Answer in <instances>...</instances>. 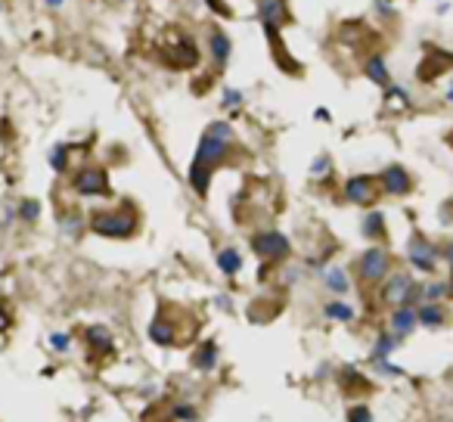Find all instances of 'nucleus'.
<instances>
[{
	"label": "nucleus",
	"mask_w": 453,
	"mask_h": 422,
	"mask_svg": "<svg viewBox=\"0 0 453 422\" xmlns=\"http://www.w3.org/2000/svg\"><path fill=\"white\" fill-rule=\"evenodd\" d=\"M137 224H140V215L124 202L119 208L93 211L87 227L97 236H106V239H131L137 233Z\"/></svg>",
	"instance_id": "f257e3e1"
},
{
	"label": "nucleus",
	"mask_w": 453,
	"mask_h": 422,
	"mask_svg": "<svg viewBox=\"0 0 453 422\" xmlns=\"http://www.w3.org/2000/svg\"><path fill=\"white\" fill-rule=\"evenodd\" d=\"M394 267V258L382 242H373L370 248H363L361 258H357V279L363 286H382L388 279V273Z\"/></svg>",
	"instance_id": "f03ea898"
},
{
	"label": "nucleus",
	"mask_w": 453,
	"mask_h": 422,
	"mask_svg": "<svg viewBox=\"0 0 453 422\" xmlns=\"http://www.w3.org/2000/svg\"><path fill=\"white\" fill-rule=\"evenodd\" d=\"M416 292H419V283L416 277L407 270L401 273H388V279L382 283V304H388V308H416Z\"/></svg>",
	"instance_id": "7ed1b4c3"
},
{
	"label": "nucleus",
	"mask_w": 453,
	"mask_h": 422,
	"mask_svg": "<svg viewBox=\"0 0 453 422\" xmlns=\"http://www.w3.org/2000/svg\"><path fill=\"white\" fill-rule=\"evenodd\" d=\"M407 258H410V264L419 273L432 277V273L438 270V264H441V248L435 246L432 239H425L423 233H413L410 242H407Z\"/></svg>",
	"instance_id": "20e7f679"
},
{
	"label": "nucleus",
	"mask_w": 453,
	"mask_h": 422,
	"mask_svg": "<svg viewBox=\"0 0 453 422\" xmlns=\"http://www.w3.org/2000/svg\"><path fill=\"white\" fill-rule=\"evenodd\" d=\"M230 143H233V140L217 137V134H212V131H205L202 140H199V146H196V155H193V165H205V168L215 171L217 165H224V162H226Z\"/></svg>",
	"instance_id": "39448f33"
},
{
	"label": "nucleus",
	"mask_w": 453,
	"mask_h": 422,
	"mask_svg": "<svg viewBox=\"0 0 453 422\" xmlns=\"http://www.w3.org/2000/svg\"><path fill=\"white\" fill-rule=\"evenodd\" d=\"M379 193H382L379 177H373V174H354L342 186V196H345L351 205H376Z\"/></svg>",
	"instance_id": "423d86ee"
},
{
	"label": "nucleus",
	"mask_w": 453,
	"mask_h": 422,
	"mask_svg": "<svg viewBox=\"0 0 453 422\" xmlns=\"http://www.w3.org/2000/svg\"><path fill=\"white\" fill-rule=\"evenodd\" d=\"M252 252L261 255L264 261H286L289 255H292V246H289V239L283 236L279 230H261L252 236Z\"/></svg>",
	"instance_id": "0eeeda50"
},
{
	"label": "nucleus",
	"mask_w": 453,
	"mask_h": 422,
	"mask_svg": "<svg viewBox=\"0 0 453 422\" xmlns=\"http://www.w3.org/2000/svg\"><path fill=\"white\" fill-rule=\"evenodd\" d=\"M72 190L78 196H106L109 193V174L106 168H97V165H87L81 168L78 174L72 177Z\"/></svg>",
	"instance_id": "6e6552de"
},
{
	"label": "nucleus",
	"mask_w": 453,
	"mask_h": 422,
	"mask_svg": "<svg viewBox=\"0 0 453 422\" xmlns=\"http://www.w3.org/2000/svg\"><path fill=\"white\" fill-rule=\"evenodd\" d=\"M379 186H382V193H388V196H407V193L413 190V177H410L407 168L388 165L379 174Z\"/></svg>",
	"instance_id": "1a4fd4ad"
},
{
	"label": "nucleus",
	"mask_w": 453,
	"mask_h": 422,
	"mask_svg": "<svg viewBox=\"0 0 453 422\" xmlns=\"http://www.w3.org/2000/svg\"><path fill=\"white\" fill-rule=\"evenodd\" d=\"M419 330V317H416V308H392L388 314V332H394L397 339H410L413 332Z\"/></svg>",
	"instance_id": "9d476101"
},
{
	"label": "nucleus",
	"mask_w": 453,
	"mask_h": 422,
	"mask_svg": "<svg viewBox=\"0 0 453 422\" xmlns=\"http://www.w3.org/2000/svg\"><path fill=\"white\" fill-rule=\"evenodd\" d=\"M146 335H150V342L152 345H159V348H174L177 345V330H174V323L162 314H155L150 320V326H146Z\"/></svg>",
	"instance_id": "9b49d317"
},
{
	"label": "nucleus",
	"mask_w": 453,
	"mask_h": 422,
	"mask_svg": "<svg viewBox=\"0 0 453 422\" xmlns=\"http://www.w3.org/2000/svg\"><path fill=\"white\" fill-rule=\"evenodd\" d=\"M416 317H419V326H425V330H444L450 323V311L444 308V301L416 304Z\"/></svg>",
	"instance_id": "f8f14e48"
},
{
	"label": "nucleus",
	"mask_w": 453,
	"mask_h": 422,
	"mask_svg": "<svg viewBox=\"0 0 453 422\" xmlns=\"http://www.w3.org/2000/svg\"><path fill=\"white\" fill-rule=\"evenodd\" d=\"M258 16H261V22L267 25V31H273L289 19L286 0H258Z\"/></svg>",
	"instance_id": "ddd939ff"
},
{
	"label": "nucleus",
	"mask_w": 453,
	"mask_h": 422,
	"mask_svg": "<svg viewBox=\"0 0 453 422\" xmlns=\"http://www.w3.org/2000/svg\"><path fill=\"white\" fill-rule=\"evenodd\" d=\"M84 345H87L93 354H109V351H112V332H109L103 323H90L87 330H84Z\"/></svg>",
	"instance_id": "4468645a"
},
{
	"label": "nucleus",
	"mask_w": 453,
	"mask_h": 422,
	"mask_svg": "<svg viewBox=\"0 0 453 422\" xmlns=\"http://www.w3.org/2000/svg\"><path fill=\"white\" fill-rule=\"evenodd\" d=\"M217 361H221V348H217V342H202V345L193 351V366H196L199 373H215Z\"/></svg>",
	"instance_id": "2eb2a0df"
},
{
	"label": "nucleus",
	"mask_w": 453,
	"mask_h": 422,
	"mask_svg": "<svg viewBox=\"0 0 453 422\" xmlns=\"http://www.w3.org/2000/svg\"><path fill=\"white\" fill-rule=\"evenodd\" d=\"M401 348V339H397L394 332H388V330H382L376 335V342H373V363H382V361H388V357L394 354V351Z\"/></svg>",
	"instance_id": "dca6fc26"
},
{
	"label": "nucleus",
	"mask_w": 453,
	"mask_h": 422,
	"mask_svg": "<svg viewBox=\"0 0 453 422\" xmlns=\"http://www.w3.org/2000/svg\"><path fill=\"white\" fill-rule=\"evenodd\" d=\"M444 299H447V279H428V283H419L416 304H438Z\"/></svg>",
	"instance_id": "f3484780"
},
{
	"label": "nucleus",
	"mask_w": 453,
	"mask_h": 422,
	"mask_svg": "<svg viewBox=\"0 0 453 422\" xmlns=\"http://www.w3.org/2000/svg\"><path fill=\"white\" fill-rule=\"evenodd\" d=\"M323 317H326V320H332V323H354V320H357V311L351 308L348 301L332 299V301H326V304H323Z\"/></svg>",
	"instance_id": "a211bd4d"
},
{
	"label": "nucleus",
	"mask_w": 453,
	"mask_h": 422,
	"mask_svg": "<svg viewBox=\"0 0 453 422\" xmlns=\"http://www.w3.org/2000/svg\"><path fill=\"white\" fill-rule=\"evenodd\" d=\"M208 50H212L215 68H224L226 59H230V37H226L224 31H212V37H208Z\"/></svg>",
	"instance_id": "6ab92c4d"
},
{
	"label": "nucleus",
	"mask_w": 453,
	"mask_h": 422,
	"mask_svg": "<svg viewBox=\"0 0 453 422\" xmlns=\"http://www.w3.org/2000/svg\"><path fill=\"white\" fill-rule=\"evenodd\" d=\"M323 286L330 289L332 295H345L351 289V277L345 267H326L323 270Z\"/></svg>",
	"instance_id": "aec40b11"
},
{
	"label": "nucleus",
	"mask_w": 453,
	"mask_h": 422,
	"mask_svg": "<svg viewBox=\"0 0 453 422\" xmlns=\"http://www.w3.org/2000/svg\"><path fill=\"white\" fill-rule=\"evenodd\" d=\"M363 72H366V78H370V81H376L379 88H392V75H388V66H385V59H382L379 53L366 59Z\"/></svg>",
	"instance_id": "412c9836"
},
{
	"label": "nucleus",
	"mask_w": 453,
	"mask_h": 422,
	"mask_svg": "<svg viewBox=\"0 0 453 422\" xmlns=\"http://www.w3.org/2000/svg\"><path fill=\"white\" fill-rule=\"evenodd\" d=\"M217 267H221V273H226V277H236V273L242 270V255H239V248H233V246H226L217 252Z\"/></svg>",
	"instance_id": "4be33fe9"
},
{
	"label": "nucleus",
	"mask_w": 453,
	"mask_h": 422,
	"mask_svg": "<svg viewBox=\"0 0 453 422\" xmlns=\"http://www.w3.org/2000/svg\"><path fill=\"white\" fill-rule=\"evenodd\" d=\"M190 186L196 196H208V186H212V168L205 165H193L190 168Z\"/></svg>",
	"instance_id": "5701e85b"
},
{
	"label": "nucleus",
	"mask_w": 453,
	"mask_h": 422,
	"mask_svg": "<svg viewBox=\"0 0 453 422\" xmlns=\"http://www.w3.org/2000/svg\"><path fill=\"white\" fill-rule=\"evenodd\" d=\"M363 236L366 239H382L385 236V215H382V211H370V215L363 217Z\"/></svg>",
	"instance_id": "b1692460"
},
{
	"label": "nucleus",
	"mask_w": 453,
	"mask_h": 422,
	"mask_svg": "<svg viewBox=\"0 0 453 422\" xmlns=\"http://www.w3.org/2000/svg\"><path fill=\"white\" fill-rule=\"evenodd\" d=\"M435 59L438 62H423V66H419V78H423V81H435L444 66H453V56H447V53H441V50H435Z\"/></svg>",
	"instance_id": "393cba45"
},
{
	"label": "nucleus",
	"mask_w": 453,
	"mask_h": 422,
	"mask_svg": "<svg viewBox=\"0 0 453 422\" xmlns=\"http://www.w3.org/2000/svg\"><path fill=\"white\" fill-rule=\"evenodd\" d=\"M81 230H84V217L78 215V211H66V215H62V233L78 239L81 236Z\"/></svg>",
	"instance_id": "a878e982"
},
{
	"label": "nucleus",
	"mask_w": 453,
	"mask_h": 422,
	"mask_svg": "<svg viewBox=\"0 0 453 422\" xmlns=\"http://www.w3.org/2000/svg\"><path fill=\"white\" fill-rule=\"evenodd\" d=\"M171 419H174V422H199V410H196V404L181 401L174 410H171Z\"/></svg>",
	"instance_id": "bb28decb"
},
{
	"label": "nucleus",
	"mask_w": 453,
	"mask_h": 422,
	"mask_svg": "<svg viewBox=\"0 0 453 422\" xmlns=\"http://www.w3.org/2000/svg\"><path fill=\"white\" fill-rule=\"evenodd\" d=\"M19 217L25 224H35L37 217H41V202H37V199H22L19 202Z\"/></svg>",
	"instance_id": "cd10ccee"
},
{
	"label": "nucleus",
	"mask_w": 453,
	"mask_h": 422,
	"mask_svg": "<svg viewBox=\"0 0 453 422\" xmlns=\"http://www.w3.org/2000/svg\"><path fill=\"white\" fill-rule=\"evenodd\" d=\"M47 345H50V351H56V354H68V348H72V335L68 332H50L47 335Z\"/></svg>",
	"instance_id": "c85d7f7f"
},
{
	"label": "nucleus",
	"mask_w": 453,
	"mask_h": 422,
	"mask_svg": "<svg viewBox=\"0 0 453 422\" xmlns=\"http://www.w3.org/2000/svg\"><path fill=\"white\" fill-rule=\"evenodd\" d=\"M50 165H53V171H59V174L68 168V146H62V143L53 146L50 150Z\"/></svg>",
	"instance_id": "c756f323"
},
{
	"label": "nucleus",
	"mask_w": 453,
	"mask_h": 422,
	"mask_svg": "<svg viewBox=\"0 0 453 422\" xmlns=\"http://www.w3.org/2000/svg\"><path fill=\"white\" fill-rule=\"evenodd\" d=\"M330 168H332L330 155H317V162L310 165V177H314V181H323V177H330Z\"/></svg>",
	"instance_id": "7c9ffc66"
},
{
	"label": "nucleus",
	"mask_w": 453,
	"mask_h": 422,
	"mask_svg": "<svg viewBox=\"0 0 453 422\" xmlns=\"http://www.w3.org/2000/svg\"><path fill=\"white\" fill-rule=\"evenodd\" d=\"M348 422H373V410L366 404H351L348 407Z\"/></svg>",
	"instance_id": "2f4dec72"
},
{
	"label": "nucleus",
	"mask_w": 453,
	"mask_h": 422,
	"mask_svg": "<svg viewBox=\"0 0 453 422\" xmlns=\"http://www.w3.org/2000/svg\"><path fill=\"white\" fill-rule=\"evenodd\" d=\"M388 100H392V103L407 106V103H410V93L404 90V88H388Z\"/></svg>",
	"instance_id": "473e14b6"
},
{
	"label": "nucleus",
	"mask_w": 453,
	"mask_h": 422,
	"mask_svg": "<svg viewBox=\"0 0 453 422\" xmlns=\"http://www.w3.org/2000/svg\"><path fill=\"white\" fill-rule=\"evenodd\" d=\"M239 103H242V93H239V90H226L224 100H221L224 109H233V106H239Z\"/></svg>",
	"instance_id": "72a5a7b5"
},
{
	"label": "nucleus",
	"mask_w": 453,
	"mask_h": 422,
	"mask_svg": "<svg viewBox=\"0 0 453 422\" xmlns=\"http://www.w3.org/2000/svg\"><path fill=\"white\" fill-rule=\"evenodd\" d=\"M376 370H382V376H404V370H397V366H392L388 361L376 363Z\"/></svg>",
	"instance_id": "f704fd0d"
},
{
	"label": "nucleus",
	"mask_w": 453,
	"mask_h": 422,
	"mask_svg": "<svg viewBox=\"0 0 453 422\" xmlns=\"http://www.w3.org/2000/svg\"><path fill=\"white\" fill-rule=\"evenodd\" d=\"M441 261H447L450 270H453V239H447V242L441 246Z\"/></svg>",
	"instance_id": "c9c22d12"
},
{
	"label": "nucleus",
	"mask_w": 453,
	"mask_h": 422,
	"mask_svg": "<svg viewBox=\"0 0 453 422\" xmlns=\"http://www.w3.org/2000/svg\"><path fill=\"white\" fill-rule=\"evenodd\" d=\"M10 323H13V320H10V314H6V311H4V304H0V332H6V330H10Z\"/></svg>",
	"instance_id": "e433bc0d"
},
{
	"label": "nucleus",
	"mask_w": 453,
	"mask_h": 422,
	"mask_svg": "<svg viewBox=\"0 0 453 422\" xmlns=\"http://www.w3.org/2000/svg\"><path fill=\"white\" fill-rule=\"evenodd\" d=\"M44 4H47V6H53V10H59V6L66 4V0H44Z\"/></svg>",
	"instance_id": "4c0bfd02"
},
{
	"label": "nucleus",
	"mask_w": 453,
	"mask_h": 422,
	"mask_svg": "<svg viewBox=\"0 0 453 422\" xmlns=\"http://www.w3.org/2000/svg\"><path fill=\"white\" fill-rule=\"evenodd\" d=\"M447 299H453V270H450V277H447Z\"/></svg>",
	"instance_id": "58836bf2"
},
{
	"label": "nucleus",
	"mask_w": 453,
	"mask_h": 422,
	"mask_svg": "<svg viewBox=\"0 0 453 422\" xmlns=\"http://www.w3.org/2000/svg\"><path fill=\"white\" fill-rule=\"evenodd\" d=\"M447 100H450V103H453V84H450V88H447Z\"/></svg>",
	"instance_id": "ea45409f"
},
{
	"label": "nucleus",
	"mask_w": 453,
	"mask_h": 422,
	"mask_svg": "<svg viewBox=\"0 0 453 422\" xmlns=\"http://www.w3.org/2000/svg\"><path fill=\"white\" fill-rule=\"evenodd\" d=\"M447 140H450V146H453V131H450V137H447Z\"/></svg>",
	"instance_id": "a19ab883"
}]
</instances>
